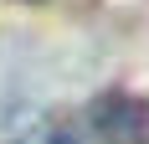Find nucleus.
Wrapping results in <instances>:
<instances>
[{"label":"nucleus","mask_w":149,"mask_h":144,"mask_svg":"<svg viewBox=\"0 0 149 144\" xmlns=\"http://www.w3.org/2000/svg\"><path fill=\"white\" fill-rule=\"evenodd\" d=\"M93 134L103 144H149V98L103 93L93 103Z\"/></svg>","instance_id":"1"},{"label":"nucleus","mask_w":149,"mask_h":144,"mask_svg":"<svg viewBox=\"0 0 149 144\" xmlns=\"http://www.w3.org/2000/svg\"><path fill=\"white\" fill-rule=\"evenodd\" d=\"M36 144H77L72 134H46V139H36Z\"/></svg>","instance_id":"2"}]
</instances>
